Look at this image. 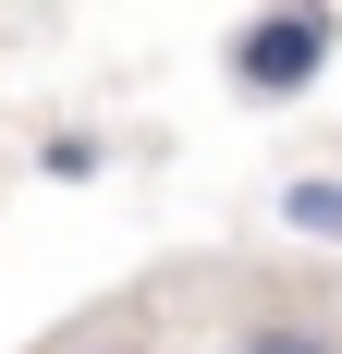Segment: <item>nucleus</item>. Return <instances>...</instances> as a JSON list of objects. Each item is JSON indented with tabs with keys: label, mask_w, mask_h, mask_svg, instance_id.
<instances>
[{
	"label": "nucleus",
	"mask_w": 342,
	"mask_h": 354,
	"mask_svg": "<svg viewBox=\"0 0 342 354\" xmlns=\"http://www.w3.org/2000/svg\"><path fill=\"white\" fill-rule=\"evenodd\" d=\"M318 73H330V0H269L233 37V86L244 98H306Z\"/></svg>",
	"instance_id": "nucleus-1"
},
{
	"label": "nucleus",
	"mask_w": 342,
	"mask_h": 354,
	"mask_svg": "<svg viewBox=\"0 0 342 354\" xmlns=\"http://www.w3.org/2000/svg\"><path fill=\"white\" fill-rule=\"evenodd\" d=\"M281 220H294V232H330V245H342V183H294V196H281Z\"/></svg>",
	"instance_id": "nucleus-2"
},
{
	"label": "nucleus",
	"mask_w": 342,
	"mask_h": 354,
	"mask_svg": "<svg viewBox=\"0 0 342 354\" xmlns=\"http://www.w3.org/2000/svg\"><path fill=\"white\" fill-rule=\"evenodd\" d=\"M244 354H342V342H330V330H306V318H257V330H244Z\"/></svg>",
	"instance_id": "nucleus-3"
}]
</instances>
